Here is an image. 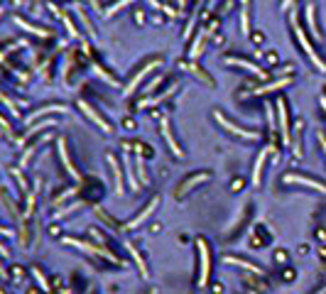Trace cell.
<instances>
[{
  "instance_id": "cell-5",
  "label": "cell",
  "mask_w": 326,
  "mask_h": 294,
  "mask_svg": "<svg viewBox=\"0 0 326 294\" xmlns=\"http://www.w3.org/2000/svg\"><path fill=\"white\" fill-rule=\"evenodd\" d=\"M199 243V253H201V277H199V287L206 285V277H208V250H206V243L204 240H196Z\"/></svg>"
},
{
  "instance_id": "cell-7",
  "label": "cell",
  "mask_w": 326,
  "mask_h": 294,
  "mask_svg": "<svg viewBox=\"0 0 326 294\" xmlns=\"http://www.w3.org/2000/svg\"><path fill=\"white\" fill-rule=\"evenodd\" d=\"M285 179H287V181H299V184H304V186H312V189H317V191H326V186H324V184H319V181H312V179H307V176L287 174Z\"/></svg>"
},
{
  "instance_id": "cell-18",
  "label": "cell",
  "mask_w": 326,
  "mask_h": 294,
  "mask_svg": "<svg viewBox=\"0 0 326 294\" xmlns=\"http://www.w3.org/2000/svg\"><path fill=\"white\" fill-rule=\"evenodd\" d=\"M128 179H130V186H133V189H138V179H135V172H133V167H128Z\"/></svg>"
},
{
  "instance_id": "cell-6",
  "label": "cell",
  "mask_w": 326,
  "mask_h": 294,
  "mask_svg": "<svg viewBox=\"0 0 326 294\" xmlns=\"http://www.w3.org/2000/svg\"><path fill=\"white\" fill-rule=\"evenodd\" d=\"M160 64H162V61H160V59H155V61H150V64L145 66V69H140V74H138V76H135V79H133V81L128 84L125 93H133V91H135V86H138V84H140V81H143V79L148 76V74L152 71V69H155V66H160Z\"/></svg>"
},
{
  "instance_id": "cell-20",
  "label": "cell",
  "mask_w": 326,
  "mask_h": 294,
  "mask_svg": "<svg viewBox=\"0 0 326 294\" xmlns=\"http://www.w3.org/2000/svg\"><path fill=\"white\" fill-rule=\"evenodd\" d=\"M0 253H2V255H7V250H5V248H2V245H0Z\"/></svg>"
},
{
  "instance_id": "cell-23",
  "label": "cell",
  "mask_w": 326,
  "mask_h": 294,
  "mask_svg": "<svg viewBox=\"0 0 326 294\" xmlns=\"http://www.w3.org/2000/svg\"><path fill=\"white\" fill-rule=\"evenodd\" d=\"M250 294H255V292H250Z\"/></svg>"
},
{
  "instance_id": "cell-3",
  "label": "cell",
  "mask_w": 326,
  "mask_h": 294,
  "mask_svg": "<svg viewBox=\"0 0 326 294\" xmlns=\"http://www.w3.org/2000/svg\"><path fill=\"white\" fill-rule=\"evenodd\" d=\"M157 204H160V199L155 196V199H152V201H150V204L145 206V208H143V211H140V213H138V216L133 218V221H128V223H125V228H138V226H140V223H143V221L148 218L150 213H152V211L157 208Z\"/></svg>"
},
{
  "instance_id": "cell-12",
  "label": "cell",
  "mask_w": 326,
  "mask_h": 294,
  "mask_svg": "<svg viewBox=\"0 0 326 294\" xmlns=\"http://www.w3.org/2000/svg\"><path fill=\"white\" fill-rule=\"evenodd\" d=\"M280 123H282V138L285 143H290V130H287V111H285V103L280 101Z\"/></svg>"
},
{
  "instance_id": "cell-4",
  "label": "cell",
  "mask_w": 326,
  "mask_h": 294,
  "mask_svg": "<svg viewBox=\"0 0 326 294\" xmlns=\"http://www.w3.org/2000/svg\"><path fill=\"white\" fill-rule=\"evenodd\" d=\"M79 106H81V111H84V113H86V116H89L91 120H93V123H96V125H98V128L103 130V133H111V130H113V128L108 125V120H103V118H101L98 113H96V111H93V108H91L89 103H84V101H81Z\"/></svg>"
},
{
  "instance_id": "cell-10",
  "label": "cell",
  "mask_w": 326,
  "mask_h": 294,
  "mask_svg": "<svg viewBox=\"0 0 326 294\" xmlns=\"http://www.w3.org/2000/svg\"><path fill=\"white\" fill-rule=\"evenodd\" d=\"M108 164L113 167V179H116V194H120V191H123V179H120V167H118V162H116V157H113V154H108Z\"/></svg>"
},
{
  "instance_id": "cell-13",
  "label": "cell",
  "mask_w": 326,
  "mask_h": 294,
  "mask_svg": "<svg viewBox=\"0 0 326 294\" xmlns=\"http://www.w3.org/2000/svg\"><path fill=\"white\" fill-rule=\"evenodd\" d=\"M162 133H164V138H167V143H169V147H172V152L174 154H181V149L177 147V143H174V138H172V133H169V125H167V120H162Z\"/></svg>"
},
{
  "instance_id": "cell-17",
  "label": "cell",
  "mask_w": 326,
  "mask_h": 294,
  "mask_svg": "<svg viewBox=\"0 0 326 294\" xmlns=\"http://www.w3.org/2000/svg\"><path fill=\"white\" fill-rule=\"evenodd\" d=\"M125 2H130V0H120V2H116V5H111V7L106 10V15H113V12H116L118 7H123V5H125Z\"/></svg>"
},
{
  "instance_id": "cell-9",
  "label": "cell",
  "mask_w": 326,
  "mask_h": 294,
  "mask_svg": "<svg viewBox=\"0 0 326 294\" xmlns=\"http://www.w3.org/2000/svg\"><path fill=\"white\" fill-rule=\"evenodd\" d=\"M206 179H208V174H196V176H191V179H186V181H184V184H181V186L177 189V196H184V194H186V191H189L194 184H199V181H206Z\"/></svg>"
},
{
  "instance_id": "cell-19",
  "label": "cell",
  "mask_w": 326,
  "mask_h": 294,
  "mask_svg": "<svg viewBox=\"0 0 326 294\" xmlns=\"http://www.w3.org/2000/svg\"><path fill=\"white\" fill-rule=\"evenodd\" d=\"M76 206H79V204H71V206H66V208H61V211H59V213H57V216H64V213H69V211H74Z\"/></svg>"
},
{
  "instance_id": "cell-21",
  "label": "cell",
  "mask_w": 326,
  "mask_h": 294,
  "mask_svg": "<svg viewBox=\"0 0 326 294\" xmlns=\"http://www.w3.org/2000/svg\"><path fill=\"white\" fill-rule=\"evenodd\" d=\"M290 2H292V0H285V2H282V7H287V5H290Z\"/></svg>"
},
{
  "instance_id": "cell-15",
  "label": "cell",
  "mask_w": 326,
  "mask_h": 294,
  "mask_svg": "<svg viewBox=\"0 0 326 294\" xmlns=\"http://www.w3.org/2000/svg\"><path fill=\"white\" fill-rule=\"evenodd\" d=\"M228 61L231 64H238V66H243V69H248V71H253V74H260V69L255 66V64H250V61H245V59H233V57H228Z\"/></svg>"
},
{
  "instance_id": "cell-8",
  "label": "cell",
  "mask_w": 326,
  "mask_h": 294,
  "mask_svg": "<svg viewBox=\"0 0 326 294\" xmlns=\"http://www.w3.org/2000/svg\"><path fill=\"white\" fill-rule=\"evenodd\" d=\"M216 118H218V123H221V125H226V128H228L231 133H236V135H240V138H253V140L258 138V133H250V130H243V128H236V125H231V123H226V120H223V116H218V113H216Z\"/></svg>"
},
{
  "instance_id": "cell-16",
  "label": "cell",
  "mask_w": 326,
  "mask_h": 294,
  "mask_svg": "<svg viewBox=\"0 0 326 294\" xmlns=\"http://www.w3.org/2000/svg\"><path fill=\"white\" fill-rule=\"evenodd\" d=\"M204 37H206V34L201 32V34H199V39L194 42V47H191V52H189V54H191V59L199 57V52H201V44H204Z\"/></svg>"
},
{
  "instance_id": "cell-11",
  "label": "cell",
  "mask_w": 326,
  "mask_h": 294,
  "mask_svg": "<svg viewBox=\"0 0 326 294\" xmlns=\"http://www.w3.org/2000/svg\"><path fill=\"white\" fill-rule=\"evenodd\" d=\"M226 263H228V265H238V267H243V270H253L255 275H263V270H260L258 265L245 263V260H238V258H226Z\"/></svg>"
},
{
  "instance_id": "cell-2",
  "label": "cell",
  "mask_w": 326,
  "mask_h": 294,
  "mask_svg": "<svg viewBox=\"0 0 326 294\" xmlns=\"http://www.w3.org/2000/svg\"><path fill=\"white\" fill-rule=\"evenodd\" d=\"M295 32H297V37H299V42H302V47H304V52H307V54L312 57V61H314L317 66H319V71H326V64H324V61H322V59H319V57H317V52L312 49V44H309V39L304 37V32H302V29H299V27H297Z\"/></svg>"
},
{
  "instance_id": "cell-22",
  "label": "cell",
  "mask_w": 326,
  "mask_h": 294,
  "mask_svg": "<svg viewBox=\"0 0 326 294\" xmlns=\"http://www.w3.org/2000/svg\"><path fill=\"white\" fill-rule=\"evenodd\" d=\"M319 294H326V287H324V290H322V292H319Z\"/></svg>"
},
{
  "instance_id": "cell-1",
  "label": "cell",
  "mask_w": 326,
  "mask_h": 294,
  "mask_svg": "<svg viewBox=\"0 0 326 294\" xmlns=\"http://www.w3.org/2000/svg\"><path fill=\"white\" fill-rule=\"evenodd\" d=\"M64 243H66V245H74V248H79V250H84V253H89V255H103L106 260H116V255H113V253H108L106 248H98V245H89V243H84V240L64 238Z\"/></svg>"
},
{
  "instance_id": "cell-14",
  "label": "cell",
  "mask_w": 326,
  "mask_h": 294,
  "mask_svg": "<svg viewBox=\"0 0 326 294\" xmlns=\"http://www.w3.org/2000/svg\"><path fill=\"white\" fill-rule=\"evenodd\" d=\"M265 157H267V152L263 149V152H260V157H258V162H255V167H253V184H258V181H260V169H263Z\"/></svg>"
}]
</instances>
